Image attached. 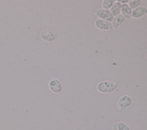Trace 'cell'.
I'll return each instance as SVG.
<instances>
[{
  "label": "cell",
  "instance_id": "6da1fadb",
  "mask_svg": "<svg viewBox=\"0 0 147 130\" xmlns=\"http://www.w3.org/2000/svg\"><path fill=\"white\" fill-rule=\"evenodd\" d=\"M117 86V82L114 81H102L98 84L97 89L100 92L108 93L113 91Z\"/></svg>",
  "mask_w": 147,
  "mask_h": 130
},
{
  "label": "cell",
  "instance_id": "7a4b0ae2",
  "mask_svg": "<svg viewBox=\"0 0 147 130\" xmlns=\"http://www.w3.org/2000/svg\"><path fill=\"white\" fill-rule=\"evenodd\" d=\"M49 89L52 92L55 93H59L62 90V84L60 81L56 78H52L48 83Z\"/></svg>",
  "mask_w": 147,
  "mask_h": 130
},
{
  "label": "cell",
  "instance_id": "3957f363",
  "mask_svg": "<svg viewBox=\"0 0 147 130\" xmlns=\"http://www.w3.org/2000/svg\"><path fill=\"white\" fill-rule=\"evenodd\" d=\"M95 14L103 20L105 19L109 22L112 21L114 19V15L108 10L99 9L95 12Z\"/></svg>",
  "mask_w": 147,
  "mask_h": 130
},
{
  "label": "cell",
  "instance_id": "277c9868",
  "mask_svg": "<svg viewBox=\"0 0 147 130\" xmlns=\"http://www.w3.org/2000/svg\"><path fill=\"white\" fill-rule=\"evenodd\" d=\"M132 102L131 98L129 96H123L121 97L118 103V107L120 109L128 107Z\"/></svg>",
  "mask_w": 147,
  "mask_h": 130
},
{
  "label": "cell",
  "instance_id": "5b68a950",
  "mask_svg": "<svg viewBox=\"0 0 147 130\" xmlns=\"http://www.w3.org/2000/svg\"><path fill=\"white\" fill-rule=\"evenodd\" d=\"M56 35L53 31L49 30H45L41 32L40 37L45 41H52L55 40Z\"/></svg>",
  "mask_w": 147,
  "mask_h": 130
},
{
  "label": "cell",
  "instance_id": "8992f818",
  "mask_svg": "<svg viewBox=\"0 0 147 130\" xmlns=\"http://www.w3.org/2000/svg\"><path fill=\"white\" fill-rule=\"evenodd\" d=\"M95 25L100 29L111 30L113 29V26L110 22L103 19H97L95 22Z\"/></svg>",
  "mask_w": 147,
  "mask_h": 130
},
{
  "label": "cell",
  "instance_id": "52a82bcc",
  "mask_svg": "<svg viewBox=\"0 0 147 130\" xmlns=\"http://www.w3.org/2000/svg\"><path fill=\"white\" fill-rule=\"evenodd\" d=\"M147 13V9L142 6L138 7L131 11V16L133 18H139Z\"/></svg>",
  "mask_w": 147,
  "mask_h": 130
},
{
  "label": "cell",
  "instance_id": "ba28073f",
  "mask_svg": "<svg viewBox=\"0 0 147 130\" xmlns=\"http://www.w3.org/2000/svg\"><path fill=\"white\" fill-rule=\"evenodd\" d=\"M121 4L119 2H117L114 3V5L111 7L110 12L112 13L113 15H118L121 13Z\"/></svg>",
  "mask_w": 147,
  "mask_h": 130
},
{
  "label": "cell",
  "instance_id": "9c48e42d",
  "mask_svg": "<svg viewBox=\"0 0 147 130\" xmlns=\"http://www.w3.org/2000/svg\"><path fill=\"white\" fill-rule=\"evenodd\" d=\"M124 17L122 14H119L117 15L113 20V27L117 30L118 26L123 22Z\"/></svg>",
  "mask_w": 147,
  "mask_h": 130
},
{
  "label": "cell",
  "instance_id": "30bf717a",
  "mask_svg": "<svg viewBox=\"0 0 147 130\" xmlns=\"http://www.w3.org/2000/svg\"><path fill=\"white\" fill-rule=\"evenodd\" d=\"M121 10L122 15L126 18H129L131 14V9L130 8L128 5L123 4L121 5Z\"/></svg>",
  "mask_w": 147,
  "mask_h": 130
},
{
  "label": "cell",
  "instance_id": "8fae6325",
  "mask_svg": "<svg viewBox=\"0 0 147 130\" xmlns=\"http://www.w3.org/2000/svg\"><path fill=\"white\" fill-rule=\"evenodd\" d=\"M113 130H130L129 127L123 123H116L112 127Z\"/></svg>",
  "mask_w": 147,
  "mask_h": 130
},
{
  "label": "cell",
  "instance_id": "7c38bea8",
  "mask_svg": "<svg viewBox=\"0 0 147 130\" xmlns=\"http://www.w3.org/2000/svg\"><path fill=\"white\" fill-rule=\"evenodd\" d=\"M115 3V1H107V0H105L103 1V7L104 9H105V10H108L109 9L110 7H112V6L114 5V3Z\"/></svg>",
  "mask_w": 147,
  "mask_h": 130
},
{
  "label": "cell",
  "instance_id": "4fadbf2b",
  "mask_svg": "<svg viewBox=\"0 0 147 130\" xmlns=\"http://www.w3.org/2000/svg\"><path fill=\"white\" fill-rule=\"evenodd\" d=\"M140 0H136V1H130L129 5L130 6V8L131 9H135L136 7H137L139 4H140Z\"/></svg>",
  "mask_w": 147,
  "mask_h": 130
},
{
  "label": "cell",
  "instance_id": "5bb4252c",
  "mask_svg": "<svg viewBox=\"0 0 147 130\" xmlns=\"http://www.w3.org/2000/svg\"><path fill=\"white\" fill-rule=\"evenodd\" d=\"M120 2H121L122 3H126V2H129V1H128V0H126V1H121Z\"/></svg>",
  "mask_w": 147,
  "mask_h": 130
}]
</instances>
